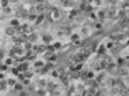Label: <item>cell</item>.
Here are the masks:
<instances>
[{"label": "cell", "mask_w": 129, "mask_h": 96, "mask_svg": "<svg viewBox=\"0 0 129 96\" xmlns=\"http://www.w3.org/2000/svg\"><path fill=\"white\" fill-rule=\"evenodd\" d=\"M12 59H14V58H11V56H10V58H7L6 60H3V63L6 66H10V65H12V63H14V60H12Z\"/></svg>", "instance_id": "4fadbf2b"}, {"label": "cell", "mask_w": 129, "mask_h": 96, "mask_svg": "<svg viewBox=\"0 0 129 96\" xmlns=\"http://www.w3.org/2000/svg\"><path fill=\"white\" fill-rule=\"evenodd\" d=\"M4 77H6V75H4V73H0V81H3V80H6Z\"/></svg>", "instance_id": "484cf974"}, {"label": "cell", "mask_w": 129, "mask_h": 96, "mask_svg": "<svg viewBox=\"0 0 129 96\" xmlns=\"http://www.w3.org/2000/svg\"><path fill=\"white\" fill-rule=\"evenodd\" d=\"M0 70H1V72H4V70H7V66H6V65L3 63V60H0Z\"/></svg>", "instance_id": "d6986e66"}, {"label": "cell", "mask_w": 129, "mask_h": 96, "mask_svg": "<svg viewBox=\"0 0 129 96\" xmlns=\"http://www.w3.org/2000/svg\"><path fill=\"white\" fill-rule=\"evenodd\" d=\"M106 51H107L106 45L105 44H99L98 45V49H96V54H98V55H106Z\"/></svg>", "instance_id": "3957f363"}, {"label": "cell", "mask_w": 129, "mask_h": 96, "mask_svg": "<svg viewBox=\"0 0 129 96\" xmlns=\"http://www.w3.org/2000/svg\"><path fill=\"white\" fill-rule=\"evenodd\" d=\"M44 65H46V62L44 60H37V59L35 60V67L36 69H43L44 67Z\"/></svg>", "instance_id": "52a82bcc"}, {"label": "cell", "mask_w": 129, "mask_h": 96, "mask_svg": "<svg viewBox=\"0 0 129 96\" xmlns=\"http://www.w3.org/2000/svg\"><path fill=\"white\" fill-rule=\"evenodd\" d=\"M3 11H4V14H10L11 12V8H10V7H4V8H3Z\"/></svg>", "instance_id": "7402d4cb"}, {"label": "cell", "mask_w": 129, "mask_h": 96, "mask_svg": "<svg viewBox=\"0 0 129 96\" xmlns=\"http://www.w3.org/2000/svg\"><path fill=\"white\" fill-rule=\"evenodd\" d=\"M117 11H118V10H117V7H115V6H110V7H108V10H107V12H106V15L110 17V18L115 17V15H117Z\"/></svg>", "instance_id": "7a4b0ae2"}, {"label": "cell", "mask_w": 129, "mask_h": 96, "mask_svg": "<svg viewBox=\"0 0 129 96\" xmlns=\"http://www.w3.org/2000/svg\"><path fill=\"white\" fill-rule=\"evenodd\" d=\"M6 81H7L8 86H12V85H15V82H17V80H15V78H8V80H6Z\"/></svg>", "instance_id": "9a60e30c"}, {"label": "cell", "mask_w": 129, "mask_h": 96, "mask_svg": "<svg viewBox=\"0 0 129 96\" xmlns=\"http://www.w3.org/2000/svg\"><path fill=\"white\" fill-rule=\"evenodd\" d=\"M78 12H80L78 10H71V11H70V17H76Z\"/></svg>", "instance_id": "44dd1931"}, {"label": "cell", "mask_w": 129, "mask_h": 96, "mask_svg": "<svg viewBox=\"0 0 129 96\" xmlns=\"http://www.w3.org/2000/svg\"><path fill=\"white\" fill-rule=\"evenodd\" d=\"M14 88H15V91H18V92H21V91H23V84H17L15 82V85H14Z\"/></svg>", "instance_id": "7c38bea8"}, {"label": "cell", "mask_w": 129, "mask_h": 96, "mask_svg": "<svg viewBox=\"0 0 129 96\" xmlns=\"http://www.w3.org/2000/svg\"><path fill=\"white\" fill-rule=\"evenodd\" d=\"M4 56H6V55H4V51H1V49H0V60H3Z\"/></svg>", "instance_id": "603a6c76"}, {"label": "cell", "mask_w": 129, "mask_h": 96, "mask_svg": "<svg viewBox=\"0 0 129 96\" xmlns=\"http://www.w3.org/2000/svg\"><path fill=\"white\" fill-rule=\"evenodd\" d=\"M122 96H128V92H125V95H124V93H122Z\"/></svg>", "instance_id": "4316f807"}, {"label": "cell", "mask_w": 129, "mask_h": 96, "mask_svg": "<svg viewBox=\"0 0 129 96\" xmlns=\"http://www.w3.org/2000/svg\"><path fill=\"white\" fill-rule=\"evenodd\" d=\"M7 86H8V84H7L6 80L0 81V91H1V92H3V91H7Z\"/></svg>", "instance_id": "ba28073f"}, {"label": "cell", "mask_w": 129, "mask_h": 96, "mask_svg": "<svg viewBox=\"0 0 129 96\" xmlns=\"http://www.w3.org/2000/svg\"><path fill=\"white\" fill-rule=\"evenodd\" d=\"M26 70H28V62H23V63H21V65H19V67H18V72L25 73Z\"/></svg>", "instance_id": "8992f818"}, {"label": "cell", "mask_w": 129, "mask_h": 96, "mask_svg": "<svg viewBox=\"0 0 129 96\" xmlns=\"http://www.w3.org/2000/svg\"><path fill=\"white\" fill-rule=\"evenodd\" d=\"M44 19V15H38V17H36V24H41V21Z\"/></svg>", "instance_id": "e0dca14e"}, {"label": "cell", "mask_w": 129, "mask_h": 96, "mask_svg": "<svg viewBox=\"0 0 129 96\" xmlns=\"http://www.w3.org/2000/svg\"><path fill=\"white\" fill-rule=\"evenodd\" d=\"M11 26H12V27H18V26H19V19H18V18L11 19Z\"/></svg>", "instance_id": "8fae6325"}, {"label": "cell", "mask_w": 129, "mask_h": 96, "mask_svg": "<svg viewBox=\"0 0 129 96\" xmlns=\"http://www.w3.org/2000/svg\"><path fill=\"white\" fill-rule=\"evenodd\" d=\"M54 48H55V51L56 49H60V48H62V43H60V41H55V43H54Z\"/></svg>", "instance_id": "2e32d148"}, {"label": "cell", "mask_w": 129, "mask_h": 96, "mask_svg": "<svg viewBox=\"0 0 129 96\" xmlns=\"http://www.w3.org/2000/svg\"><path fill=\"white\" fill-rule=\"evenodd\" d=\"M102 1L100 0H94V1H91V6H100Z\"/></svg>", "instance_id": "ffe728a7"}, {"label": "cell", "mask_w": 129, "mask_h": 96, "mask_svg": "<svg viewBox=\"0 0 129 96\" xmlns=\"http://www.w3.org/2000/svg\"><path fill=\"white\" fill-rule=\"evenodd\" d=\"M77 96H81V93H80V95H77Z\"/></svg>", "instance_id": "83f0119b"}, {"label": "cell", "mask_w": 129, "mask_h": 96, "mask_svg": "<svg viewBox=\"0 0 129 96\" xmlns=\"http://www.w3.org/2000/svg\"><path fill=\"white\" fill-rule=\"evenodd\" d=\"M18 96H29V95H28V93H26V92H25V91H21V92H19V95H18Z\"/></svg>", "instance_id": "d4e9b609"}, {"label": "cell", "mask_w": 129, "mask_h": 96, "mask_svg": "<svg viewBox=\"0 0 129 96\" xmlns=\"http://www.w3.org/2000/svg\"><path fill=\"white\" fill-rule=\"evenodd\" d=\"M10 4V0H0V7L4 8V7H7Z\"/></svg>", "instance_id": "5bb4252c"}, {"label": "cell", "mask_w": 129, "mask_h": 96, "mask_svg": "<svg viewBox=\"0 0 129 96\" xmlns=\"http://www.w3.org/2000/svg\"><path fill=\"white\" fill-rule=\"evenodd\" d=\"M26 40H28L29 43H32V44H33V43H36V41L38 40V34L35 33V32H32V33H28V38H26Z\"/></svg>", "instance_id": "6da1fadb"}, {"label": "cell", "mask_w": 129, "mask_h": 96, "mask_svg": "<svg viewBox=\"0 0 129 96\" xmlns=\"http://www.w3.org/2000/svg\"><path fill=\"white\" fill-rule=\"evenodd\" d=\"M80 40V34L78 33H73V34H70V41H73V43H76V41Z\"/></svg>", "instance_id": "9c48e42d"}, {"label": "cell", "mask_w": 129, "mask_h": 96, "mask_svg": "<svg viewBox=\"0 0 129 96\" xmlns=\"http://www.w3.org/2000/svg\"><path fill=\"white\" fill-rule=\"evenodd\" d=\"M43 41H44L46 44H49V43L52 41V37H51L49 34H44V36H43Z\"/></svg>", "instance_id": "30bf717a"}, {"label": "cell", "mask_w": 129, "mask_h": 96, "mask_svg": "<svg viewBox=\"0 0 129 96\" xmlns=\"http://www.w3.org/2000/svg\"><path fill=\"white\" fill-rule=\"evenodd\" d=\"M22 11H23L22 8H19V10L17 11V17H25V15H26V14H25V12H22Z\"/></svg>", "instance_id": "ac0fdd59"}, {"label": "cell", "mask_w": 129, "mask_h": 96, "mask_svg": "<svg viewBox=\"0 0 129 96\" xmlns=\"http://www.w3.org/2000/svg\"><path fill=\"white\" fill-rule=\"evenodd\" d=\"M119 75L121 77H128V66H121L119 67Z\"/></svg>", "instance_id": "5b68a950"}, {"label": "cell", "mask_w": 129, "mask_h": 96, "mask_svg": "<svg viewBox=\"0 0 129 96\" xmlns=\"http://www.w3.org/2000/svg\"><path fill=\"white\" fill-rule=\"evenodd\" d=\"M15 33H17V27H12V26L6 27V34L7 36H14Z\"/></svg>", "instance_id": "277c9868"}, {"label": "cell", "mask_w": 129, "mask_h": 96, "mask_svg": "<svg viewBox=\"0 0 129 96\" xmlns=\"http://www.w3.org/2000/svg\"><path fill=\"white\" fill-rule=\"evenodd\" d=\"M82 33L84 34H88V33H89V29H88V27H82Z\"/></svg>", "instance_id": "cb8c5ba5"}]
</instances>
